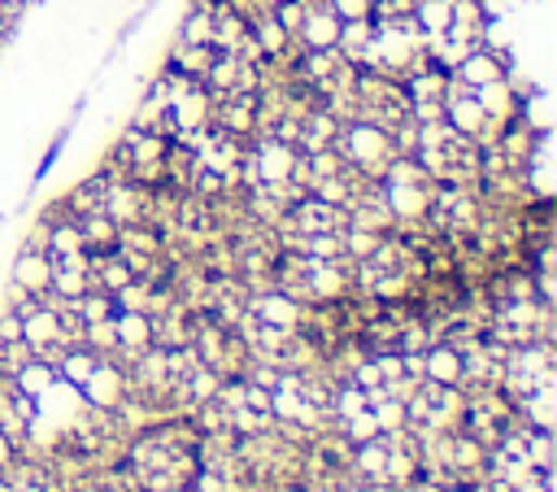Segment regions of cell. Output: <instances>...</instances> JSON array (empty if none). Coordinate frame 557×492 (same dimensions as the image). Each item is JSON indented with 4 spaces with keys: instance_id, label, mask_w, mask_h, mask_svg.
<instances>
[{
    "instance_id": "cell-4",
    "label": "cell",
    "mask_w": 557,
    "mask_h": 492,
    "mask_svg": "<svg viewBox=\"0 0 557 492\" xmlns=\"http://www.w3.org/2000/svg\"><path fill=\"white\" fill-rule=\"evenodd\" d=\"M10 284L27 288L31 297H44V293L53 288V258H49V254H27V249H18L14 271H10Z\"/></svg>"
},
{
    "instance_id": "cell-2",
    "label": "cell",
    "mask_w": 557,
    "mask_h": 492,
    "mask_svg": "<svg viewBox=\"0 0 557 492\" xmlns=\"http://www.w3.org/2000/svg\"><path fill=\"white\" fill-rule=\"evenodd\" d=\"M509 66H514V62H509V53L488 49V44H475V49H470V53H466L449 75H453L462 88H470V92H475V88H483V83L505 79V75H509Z\"/></svg>"
},
{
    "instance_id": "cell-3",
    "label": "cell",
    "mask_w": 557,
    "mask_h": 492,
    "mask_svg": "<svg viewBox=\"0 0 557 492\" xmlns=\"http://www.w3.org/2000/svg\"><path fill=\"white\" fill-rule=\"evenodd\" d=\"M336 40H340V18L332 14L327 0H310V5H306V23L297 31V44L306 53H323V49H336Z\"/></svg>"
},
{
    "instance_id": "cell-1",
    "label": "cell",
    "mask_w": 557,
    "mask_h": 492,
    "mask_svg": "<svg viewBox=\"0 0 557 492\" xmlns=\"http://www.w3.org/2000/svg\"><path fill=\"white\" fill-rule=\"evenodd\" d=\"M340 153V161L366 179H384V166L397 157L392 153V135L366 118H353V122H340V135L332 144Z\"/></svg>"
},
{
    "instance_id": "cell-6",
    "label": "cell",
    "mask_w": 557,
    "mask_h": 492,
    "mask_svg": "<svg viewBox=\"0 0 557 492\" xmlns=\"http://www.w3.org/2000/svg\"><path fill=\"white\" fill-rule=\"evenodd\" d=\"M57 384H62V379H57V371H53L49 362H40V358H31L23 371H14V388H18V392H27L31 401H44Z\"/></svg>"
},
{
    "instance_id": "cell-5",
    "label": "cell",
    "mask_w": 557,
    "mask_h": 492,
    "mask_svg": "<svg viewBox=\"0 0 557 492\" xmlns=\"http://www.w3.org/2000/svg\"><path fill=\"white\" fill-rule=\"evenodd\" d=\"M423 379H427V384L457 388V379H462V353H457L449 340L427 345V349H423Z\"/></svg>"
}]
</instances>
